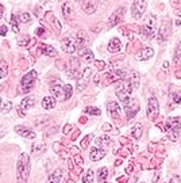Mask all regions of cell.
<instances>
[{"label": "cell", "instance_id": "obj_51", "mask_svg": "<svg viewBox=\"0 0 181 183\" xmlns=\"http://www.w3.org/2000/svg\"><path fill=\"white\" fill-rule=\"evenodd\" d=\"M103 129H104V130H111V125L104 124V126H103Z\"/></svg>", "mask_w": 181, "mask_h": 183}, {"label": "cell", "instance_id": "obj_26", "mask_svg": "<svg viewBox=\"0 0 181 183\" xmlns=\"http://www.w3.org/2000/svg\"><path fill=\"white\" fill-rule=\"evenodd\" d=\"M62 14H64V16L66 19H73V10L69 6V3H64L62 4Z\"/></svg>", "mask_w": 181, "mask_h": 183}, {"label": "cell", "instance_id": "obj_6", "mask_svg": "<svg viewBox=\"0 0 181 183\" xmlns=\"http://www.w3.org/2000/svg\"><path fill=\"white\" fill-rule=\"evenodd\" d=\"M158 100L156 98H150L149 99V104H147V110H146V115L149 119H154L158 115Z\"/></svg>", "mask_w": 181, "mask_h": 183}, {"label": "cell", "instance_id": "obj_17", "mask_svg": "<svg viewBox=\"0 0 181 183\" xmlns=\"http://www.w3.org/2000/svg\"><path fill=\"white\" fill-rule=\"evenodd\" d=\"M15 132L18 134H20L22 137H26V139H35V133L31 132V130L26 129L24 126H15Z\"/></svg>", "mask_w": 181, "mask_h": 183}, {"label": "cell", "instance_id": "obj_3", "mask_svg": "<svg viewBox=\"0 0 181 183\" xmlns=\"http://www.w3.org/2000/svg\"><path fill=\"white\" fill-rule=\"evenodd\" d=\"M180 128H181V122L177 118L172 117V118L166 119V122H165V132H166L168 137L172 141H176L177 140V137H179V133H180Z\"/></svg>", "mask_w": 181, "mask_h": 183}, {"label": "cell", "instance_id": "obj_50", "mask_svg": "<svg viewBox=\"0 0 181 183\" xmlns=\"http://www.w3.org/2000/svg\"><path fill=\"white\" fill-rule=\"evenodd\" d=\"M170 183H179V178H177V176H173L172 181H170Z\"/></svg>", "mask_w": 181, "mask_h": 183}, {"label": "cell", "instance_id": "obj_35", "mask_svg": "<svg viewBox=\"0 0 181 183\" xmlns=\"http://www.w3.org/2000/svg\"><path fill=\"white\" fill-rule=\"evenodd\" d=\"M96 143L99 145H101V147H104V145H110L111 144V139L107 136H103V137H99L97 140H96Z\"/></svg>", "mask_w": 181, "mask_h": 183}, {"label": "cell", "instance_id": "obj_16", "mask_svg": "<svg viewBox=\"0 0 181 183\" xmlns=\"http://www.w3.org/2000/svg\"><path fill=\"white\" fill-rule=\"evenodd\" d=\"M61 48H62V50H64L65 53H75V50H76V45H75V42H72V41L68 39V38L62 39Z\"/></svg>", "mask_w": 181, "mask_h": 183}, {"label": "cell", "instance_id": "obj_29", "mask_svg": "<svg viewBox=\"0 0 181 183\" xmlns=\"http://www.w3.org/2000/svg\"><path fill=\"white\" fill-rule=\"evenodd\" d=\"M41 49H42V53L43 54L50 56V57H54V56L57 54V50H55L54 48L49 46V45H42V46H41Z\"/></svg>", "mask_w": 181, "mask_h": 183}, {"label": "cell", "instance_id": "obj_49", "mask_svg": "<svg viewBox=\"0 0 181 183\" xmlns=\"http://www.w3.org/2000/svg\"><path fill=\"white\" fill-rule=\"evenodd\" d=\"M27 39H28L27 37H26V38H23V39H22L20 42H19V45H22V46H23V45H26V43H27V42H26V41H27Z\"/></svg>", "mask_w": 181, "mask_h": 183}, {"label": "cell", "instance_id": "obj_43", "mask_svg": "<svg viewBox=\"0 0 181 183\" xmlns=\"http://www.w3.org/2000/svg\"><path fill=\"white\" fill-rule=\"evenodd\" d=\"M95 64H96V66H97L99 69L104 68V62H103V61H95Z\"/></svg>", "mask_w": 181, "mask_h": 183}, {"label": "cell", "instance_id": "obj_24", "mask_svg": "<svg viewBox=\"0 0 181 183\" xmlns=\"http://www.w3.org/2000/svg\"><path fill=\"white\" fill-rule=\"evenodd\" d=\"M46 19H50V21H49V23H50L51 26H53L55 31H58V33L61 31V25L58 23V21L53 16V14H51V12H47V14H46Z\"/></svg>", "mask_w": 181, "mask_h": 183}, {"label": "cell", "instance_id": "obj_52", "mask_svg": "<svg viewBox=\"0 0 181 183\" xmlns=\"http://www.w3.org/2000/svg\"><path fill=\"white\" fill-rule=\"evenodd\" d=\"M2 15H3V8H2V6H0V18H2Z\"/></svg>", "mask_w": 181, "mask_h": 183}, {"label": "cell", "instance_id": "obj_34", "mask_svg": "<svg viewBox=\"0 0 181 183\" xmlns=\"http://www.w3.org/2000/svg\"><path fill=\"white\" fill-rule=\"evenodd\" d=\"M18 16L15 14H12V16H11V23H12V30L14 33H19V26H18Z\"/></svg>", "mask_w": 181, "mask_h": 183}, {"label": "cell", "instance_id": "obj_11", "mask_svg": "<svg viewBox=\"0 0 181 183\" xmlns=\"http://www.w3.org/2000/svg\"><path fill=\"white\" fill-rule=\"evenodd\" d=\"M124 15V7H120V8H118L115 12L111 15L110 18V22H108V27H112V26H116L119 22L122 21V18H123Z\"/></svg>", "mask_w": 181, "mask_h": 183}, {"label": "cell", "instance_id": "obj_41", "mask_svg": "<svg viewBox=\"0 0 181 183\" xmlns=\"http://www.w3.org/2000/svg\"><path fill=\"white\" fill-rule=\"evenodd\" d=\"M11 106H12V103L11 102H6V104L3 107H0V110H2V113H8L11 110Z\"/></svg>", "mask_w": 181, "mask_h": 183}, {"label": "cell", "instance_id": "obj_18", "mask_svg": "<svg viewBox=\"0 0 181 183\" xmlns=\"http://www.w3.org/2000/svg\"><path fill=\"white\" fill-rule=\"evenodd\" d=\"M76 42H77V48L83 52L84 50V48L87 46V43H88V37L87 34H84V33H79L77 34V39H76Z\"/></svg>", "mask_w": 181, "mask_h": 183}, {"label": "cell", "instance_id": "obj_25", "mask_svg": "<svg viewBox=\"0 0 181 183\" xmlns=\"http://www.w3.org/2000/svg\"><path fill=\"white\" fill-rule=\"evenodd\" d=\"M61 176H62V170H55L47 179V183H60Z\"/></svg>", "mask_w": 181, "mask_h": 183}, {"label": "cell", "instance_id": "obj_5", "mask_svg": "<svg viewBox=\"0 0 181 183\" xmlns=\"http://www.w3.org/2000/svg\"><path fill=\"white\" fill-rule=\"evenodd\" d=\"M157 18L154 14H150L145 18V22H143V27H142V34L146 37V38H151L154 34H156V25H157Z\"/></svg>", "mask_w": 181, "mask_h": 183}, {"label": "cell", "instance_id": "obj_42", "mask_svg": "<svg viewBox=\"0 0 181 183\" xmlns=\"http://www.w3.org/2000/svg\"><path fill=\"white\" fill-rule=\"evenodd\" d=\"M7 34V27L6 26H0V35H6Z\"/></svg>", "mask_w": 181, "mask_h": 183}, {"label": "cell", "instance_id": "obj_48", "mask_svg": "<svg viewBox=\"0 0 181 183\" xmlns=\"http://www.w3.org/2000/svg\"><path fill=\"white\" fill-rule=\"evenodd\" d=\"M6 134V130H4V128H2V126H0V139H2L3 136H4Z\"/></svg>", "mask_w": 181, "mask_h": 183}, {"label": "cell", "instance_id": "obj_14", "mask_svg": "<svg viewBox=\"0 0 181 183\" xmlns=\"http://www.w3.org/2000/svg\"><path fill=\"white\" fill-rule=\"evenodd\" d=\"M153 54H154V50L151 49V48H145V49H142L139 53L135 54V58L139 60V61H143V60H147V58L153 57Z\"/></svg>", "mask_w": 181, "mask_h": 183}, {"label": "cell", "instance_id": "obj_45", "mask_svg": "<svg viewBox=\"0 0 181 183\" xmlns=\"http://www.w3.org/2000/svg\"><path fill=\"white\" fill-rule=\"evenodd\" d=\"M43 31H45V30H43L42 27H39V29L35 31V34H37V35H43Z\"/></svg>", "mask_w": 181, "mask_h": 183}, {"label": "cell", "instance_id": "obj_53", "mask_svg": "<svg viewBox=\"0 0 181 183\" xmlns=\"http://www.w3.org/2000/svg\"><path fill=\"white\" fill-rule=\"evenodd\" d=\"M0 104H2V99H0Z\"/></svg>", "mask_w": 181, "mask_h": 183}, {"label": "cell", "instance_id": "obj_44", "mask_svg": "<svg viewBox=\"0 0 181 183\" xmlns=\"http://www.w3.org/2000/svg\"><path fill=\"white\" fill-rule=\"evenodd\" d=\"M75 160H76V163H77V164H80V166L84 163V162H83V158H81V156H79V155H76Z\"/></svg>", "mask_w": 181, "mask_h": 183}, {"label": "cell", "instance_id": "obj_9", "mask_svg": "<svg viewBox=\"0 0 181 183\" xmlns=\"http://www.w3.org/2000/svg\"><path fill=\"white\" fill-rule=\"evenodd\" d=\"M147 3L146 2H134L132 3V16L135 19H141L142 15L145 14Z\"/></svg>", "mask_w": 181, "mask_h": 183}, {"label": "cell", "instance_id": "obj_39", "mask_svg": "<svg viewBox=\"0 0 181 183\" xmlns=\"http://www.w3.org/2000/svg\"><path fill=\"white\" fill-rule=\"evenodd\" d=\"M85 113H88V114H93V115H100L101 111L99 110V109H93V107H87V109H85Z\"/></svg>", "mask_w": 181, "mask_h": 183}, {"label": "cell", "instance_id": "obj_47", "mask_svg": "<svg viewBox=\"0 0 181 183\" xmlns=\"http://www.w3.org/2000/svg\"><path fill=\"white\" fill-rule=\"evenodd\" d=\"M71 129H72V125H66V126H65V129H64V133L71 132Z\"/></svg>", "mask_w": 181, "mask_h": 183}, {"label": "cell", "instance_id": "obj_32", "mask_svg": "<svg viewBox=\"0 0 181 183\" xmlns=\"http://www.w3.org/2000/svg\"><path fill=\"white\" fill-rule=\"evenodd\" d=\"M7 72H8V65H7L4 60H0V79H3L7 75Z\"/></svg>", "mask_w": 181, "mask_h": 183}, {"label": "cell", "instance_id": "obj_4", "mask_svg": "<svg viewBox=\"0 0 181 183\" xmlns=\"http://www.w3.org/2000/svg\"><path fill=\"white\" fill-rule=\"evenodd\" d=\"M131 91H132V87H131L130 81H126V80L120 81L119 85L116 87V95H118V98H119V100L123 104H126L128 100L131 99L130 98Z\"/></svg>", "mask_w": 181, "mask_h": 183}, {"label": "cell", "instance_id": "obj_36", "mask_svg": "<svg viewBox=\"0 0 181 183\" xmlns=\"http://www.w3.org/2000/svg\"><path fill=\"white\" fill-rule=\"evenodd\" d=\"M83 182L84 183H93V171H92V170L87 171V174H85V176H84Z\"/></svg>", "mask_w": 181, "mask_h": 183}, {"label": "cell", "instance_id": "obj_2", "mask_svg": "<svg viewBox=\"0 0 181 183\" xmlns=\"http://www.w3.org/2000/svg\"><path fill=\"white\" fill-rule=\"evenodd\" d=\"M50 91L53 92L54 96H57L60 100H66L69 99L73 94V88L71 84H62L61 81H58V83H54L51 84L50 87Z\"/></svg>", "mask_w": 181, "mask_h": 183}, {"label": "cell", "instance_id": "obj_22", "mask_svg": "<svg viewBox=\"0 0 181 183\" xmlns=\"http://www.w3.org/2000/svg\"><path fill=\"white\" fill-rule=\"evenodd\" d=\"M55 106V99L53 98V96H45L42 100V107L46 110H50L53 109V107Z\"/></svg>", "mask_w": 181, "mask_h": 183}, {"label": "cell", "instance_id": "obj_28", "mask_svg": "<svg viewBox=\"0 0 181 183\" xmlns=\"http://www.w3.org/2000/svg\"><path fill=\"white\" fill-rule=\"evenodd\" d=\"M142 133H143V129H142V125L141 124H135V126L132 128V137H134L135 140H139L141 139V136H142Z\"/></svg>", "mask_w": 181, "mask_h": 183}, {"label": "cell", "instance_id": "obj_37", "mask_svg": "<svg viewBox=\"0 0 181 183\" xmlns=\"http://www.w3.org/2000/svg\"><path fill=\"white\" fill-rule=\"evenodd\" d=\"M43 148V144L42 143H37V144H32V155H38L41 152V149Z\"/></svg>", "mask_w": 181, "mask_h": 183}, {"label": "cell", "instance_id": "obj_10", "mask_svg": "<svg viewBox=\"0 0 181 183\" xmlns=\"http://www.w3.org/2000/svg\"><path fill=\"white\" fill-rule=\"evenodd\" d=\"M169 33H170V23L166 21V22H164V23H162L160 31H158V37H157L158 43H162V42H164V41L168 38Z\"/></svg>", "mask_w": 181, "mask_h": 183}, {"label": "cell", "instance_id": "obj_8", "mask_svg": "<svg viewBox=\"0 0 181 183\" xmlns=\"http://www.w3.org/2000/svg\"><path fill=\"white\" fill-rule=\"evenodd\" d=\"M35 79H37V71H30V72L26 73L23 76V79H22V87H23L26 91H28V89L32 87Z\"/></svg>", "mask_w": 181, "mask_h": 183}, {"label": "cell", "instance_id": "obj_46", "mask_svg": "<svg viewBox=\"0 0 181 183\" xmlns=\"http://www.w3.org/2000/svg\"><path fill=\"white\" fill-rule=\"evenodd\" d=\"M89 139H91V136H88V137H85V140H84V141H83V144H81V145H83V147H84V148H85V147H87V144H88V141H89Z\"/></svg>", "mask_w": 181, "mask_h": 183}, {"label": "cell", "instance_id": "obj_12", "mask_svg": "<svg viewBox=\"0 0 181 183\" xmlns=\"http://www.w3.org/2000/svg\"><path fill=\"white\" fill-rule=\"evenodd\" d=\"M138 110H139L138 103H136V100H134V99H130L126 104H124V111L127 113L128 118H132V117H134Z\"/></svg>", "mask_w": 181, "mask_h": 183}, {"label": "cell", "instance_id": "obj_19", "mask_svg": "<svg viewBox=\"0 0 181 183\" xmlns=\"http://www.w3.org/2000/svg\"><path fill=\"white\" fill-rule=\"evenodd\" d=\"M34 98L32 96H26V98L22 100V103H20V110L23 111V110H28V109H31L32 106H34Z\"/></svg>", "mask_w": 181, "mask_h": 183}, {"label": "cell", "instance_id": "obj_1", "mask_svg": "<svg viewBox=\"0 0 181 183\" xmlns=\"http://www.w3.org/2000/svg\"><path fill=\"white\" fill-rule=\"evenodd\" d=\"M16 172H18V181L20 183H26L30 175V156L22 153L19 156L16 164Z\"/></svg>", "mask_w": 181, "mask_h": 183}, {"label": "cell", "instance_id": "obj_27", "mask_svg": "<svg viewBox=\"0 0 181 183\" xmlns=\"http://www.w3.org/2000/svg\"><path fill=\"white\" fill-rule=\"evenodd\" d=\"M49 117L47 115H41V117H38L35 119V125H37V128H45V126L49 124Z\"/></svg>", "mask_w": 181, "mask_h": 183}, {"label": "cell", "instance_id": "obj_38", "mask_svg": "<svg viewBox=\"0 0 181 183\" xmlns=\"http://www.w3.org/2000/svg\"><path fill=\"white\" fill-rule=\"evenodd\" d=\"M20 22H23V23H30L31 22V18H30V14L27 12H20Z\"/></svg>", "mask_w": 181, "mask_h": 183}, {"label": "cell", "instance_id": "obj_30", "mask_svg": "<svg viewBox=\"0 0 181 183\" xmlns=\"http://www.w3.org/2000/svg\"><path fill=\"white\" fill-rule=\"evenodd\" d=\"M130 84H131V87L132 89H136L139 87V75L138 72H132V76H131V80H130Z\"/></svg>", "mask_w": 181, "mask_h": 183}, {"label": "cell", "instance_id": "obj_7", "mask_svg": "<svg viewBox=\"0 0 181 183\" xmlns=\"http://www.w3.org/2000/svg\"><path fill=\"white\" fill-rule=\"evenodd\" d=\"M91 75H92V69L91 68H85V69H84L83 75L79 77V81H77V91H79V92L83 91V89L87 87L88 81H89V79H91Z\"/></svg>", "mask_w": 181, "mask_h": 183}, {"label": "cell", "instance_id": "obj_31", "mask_svg": "<svg viewBox=\"0 0 181 183\" xmlns=\"http://www.w3.org/2000/svg\"><path fill=\"white\" fill-rule=\"evenodd\" d=\"M81 57H83L84 60H85L87 62H91V61H93V60H95L93 53H92L91 50H85V49H84L83 52H81Z\"/></svg>", "mask_w": 181, "mask_h": 183}, {"label": "cell", "instance_id": "obj_21", "mask_svg": "<svg viewBox=\"0 0 181 183\" xmlns=\"http://www.w3.org/2000/svg\"><path fill=\"white\" fill-rule=\"evenodd\" d=\"M69 73H71V77H76L79 75V61L77 58L73 57L71 60V68H69Z\"/></svg>", "mask_w": 181, "mask_h": 183}, {"label": "cell", "instance_id": "obj_20", "mask_svg": "<svg viewBox=\"0 0 181 183\" xmlns=\"http://www.w3.org/2000/svg\"><path fill=\"white\" fill-rule=\"evenodd\" d=\"M122 48V43L120 41L118 38H112L111 39V42L108 43V50L111 52V53H116V52H119Z\"/></svg>", "mask_w": 181, "mask_h": 183}, {"label": "cell", "instance_id": "obj_23", "mask_svg": "<svg viewBox=\"0 0 181 183\" xmlns=\"http://www.w3.org/2000/svg\"><path fill=\"white\" fill-rule=\"evenodd\" d=\"M96 7H97V2H84L83 3V8L85 11V14L95 12Z\"/></svg>", "mask_w": 181, "mask_h": 183}, {"label": "cell", "instance_id": "obj_15", "mask_svg": "<svg viewBox=\"0 0 181 183\" xmlns=\"http://www.w3.org/2000/svg\"><path fill=\"white\" fill-rule=\"evenodd\" d=\"M104 156H106V151H103V149H99V148H92L91 149L89 158H91L92 162H99V160H101Z\"/></svg>", "mask_w": 181, "mask_h": 183}, {"label": "cell", "instance_id": "obj_13", "mask_svg": "<svg viewBox=\"0 0 181 183\" xmlns=\"http://www.w3.org/2000/svg\"><path fill=\"white\" fill-rule=\"evenodd\" d=\"M107 109H108V113L114 119H119L120 118L122 110H120L119 104H118L116 102H110L108 104H107Z\"/></svg>", "mask_w": 181, "mask_h": 183}, {"label": "cell", "instance_id": "obj_40", "mask_svg": "<svg viewBox=\"0 0 181 183\" xmlns=\"http://www.w3.org/2000/svg\"><path fill=\"white\" fill-rule=\"evenodd\" d=\"M172 99L175 100L176 103H181V91H176L172 94Z\"/></svg>", "mask_w": 181, "mask_h": 183}, {"label": "cell", "instance_id": "obj_33", "mask_svg": "<svg viewBox=\"0 0 181 183\" xmlns=\"http://www.w3.org/2000/svg\"><path fill=\"white\" fill-rule=\"evenodd\" d=\"M107 175H108V170H107L106 167H103V168L99 170V182H100V183H104Z\"/></svg>", "mask_w": 181, "mask_h": 183}]
</instances>
